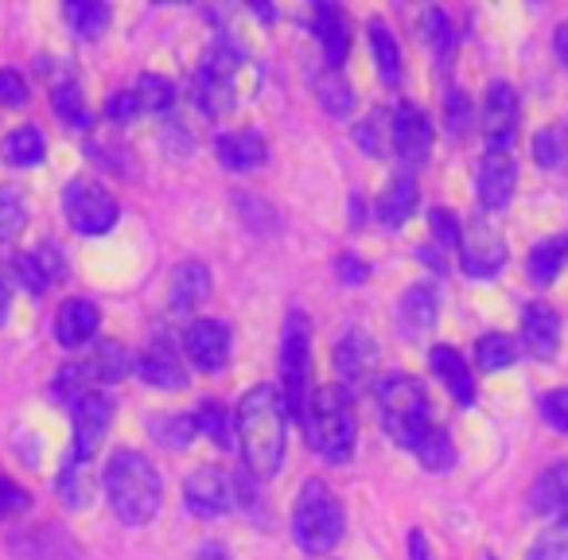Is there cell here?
<instances>
[{"mask_svg": "<svg viewBox=\"0 0 568 560\" xmlns=\"http://www.w3.org/2000/svg\"><path fill=\"white\" fill-rule=\"evenodd\" d=\"M234 440L253 479H276L288 451V413H284L281 389L253 386L237 401Z\"/></svg>", "mask_w": 568, "mask_h": 560, "instance_id": "1", "label": "cell"}, {"mask_svg": "<svg viewBox=\"0 0 568 560\" xmlns=\"http://www.w3.org/2000/svg\"><path fill=\"white\" fill-rule=\"evenodd\" d=\"M105 498H110L113 513H118L125 526H149L160 513V502H164V482H160V471L152 467L149 456L133 448H121L110 456L102 475Z\"/></svg>", "mask_w": 568, "mask_h": 560, "instance_id": "2", "label": "cell"}, {"mask_svg": "<svg viewBox=\"0 0 568 560\" xmlns=\"http://www.w3.org/2000/svg\"><path fill=\"white\" fill-rule=\"evenodd\" d=\"M374 397H378L382 425L394 436L397 448L417 451V444L436 428L425 386H420L413 374L394 370V374H382L378 386H374Z\"/></svg>", "mask_w": 568, "mask_h": 560, "instance_id": "3", "label": "cell"}, {"mask_svg": "<svg viewBox=\"0 0 568 560\" xmlns=\"http://www.w3.org/2000/svg\"><path fill=\"white\" fill-rule=\"evenodd\" d=\"M304 432L316 456L327 464H347L355 456V405L343 386H320L312 389L308 413H304Z\"/></svg>", "mask_w": 568, "mask_h": 560, "instance_id": "4", "label": "cell"}, {"mask_svg": "<svg viewBox=\"0 0 568 560\" xmlns=\"http://www.w3.org/2000/svg\"><path fill=\"white\" fill-rule=\"evenodd\" d=\"M347 513L324 479H308L293 506V537L308 557H327L343 541Z\"/></svg>", "mask_w": 568, "mask_h": 560, "instance_id": "5", "label": "cell"}, {"mask_svg": "<svg viewBox=\"0 0 568 560\" xmlns=\"http://www.w3.org/2000/svg\"><path fill=\"white\" fill-rule=\"evenodd\" d=\"M281 401L293 420H304L312 401V327L304 312H293L284 319V343H281Z\"/></svg>", "mask_w": 568, "mask_h": 560, "instance_id": "6", "label": "cell"}, {"mask_svg": "<svg viewBox=\"0 0 568 560\" xmlns=\"http://www.w3.org/2000/svg\"><path fill=\"white\" fill-rule=\"evenodd\" d=\"M250 71L234 48H214L195 71V105L206 118H226L242 98V74Z\"/></svg>", "mask_w": 568, "mask_h": 560, "instance_id": "7", "label": "cell"}, {"mask_svg": "<svg viewBox=\"0 0 568 560\" xmlns=\"http://www.w3.org/2000/svg\"><path fill=\"white\" fill-rule=\"evenodd\" d=\"M63 211H67L71 230H79V234H87V237H98V234H110V230L118 226L121 206L102 183L71 180L63 191Z\"/></svg>", "mask_w": 568, "mask_h": 560, "instance_id": "8", "label": "cell"}, {"mask_svg": "<svg viewBox=\"0 0 568 560\" xmlns=\"http://www.w3.org/2000/svg\"><path fill=\"white\" fill-rule=\"evenodd\" d=\"M433 121H428L425 110H417L413 102H402L394 110V118H389V144H394V152L405 160V164H428V156H433Z\"/></svg>", "mask_w": 568, "mask_h": 560, "instance_id": "9", "label": "cell"}, {"mask_svg": "<svg viewBox=\"0 0 568 560\" xmlns=\"http://www.w3.org/2000/svg\"><path fill=\"white\" fill-rule=\"evenodd\" d=\"M71 420H74V459H82V464H90V459L98 456V448H102L105 432H110L113 425V401L105 394H87L79 397V401L71 405Z\"/></svg>", "mask_w": 568, "mask_h": 560, "instance_id": "10", "label": "cell"}, {"mask_svg": "<svg viewBox=\"0 0 568 560\" xmlns=\"http://www.w3.org/2000/svg\"><path fill=\"white\" fill-rule=\"evenodd\" d=\"M518 90L510 82H490L487 98H483V136H487V149H514V136H518Z\"/></svg>", "mask_w": 568, "mask_h": 560, "instance_id": "11", "label": "cell"}, {"mask_svg": "<svg viewBox=\"0 0 568 560\" xmlns=\"http://www.w3.org/2000/svg\"><path fill=\"white\" fill-rule=\"evenodd\" d=\"M183 502L195 518H222L234 506V482L222 467H199L183 482Z\"/></svg>", "mask_w": 568, "mask_h": 560, "instance_id": "12", "label": "cell"}, {"mask_svg": "<svg viewBox=\"0 0 568 560\" xmlns=\"http://www.w3.org/2000/svg\"><path fill=\"white\" fill-rule=\"evenodd\" d=\"M183 350L199 370L214 374L230 363V350H234V335L222 319H191L187 332H183Z\"/></svg>", "mask_w": 568, "mask_h": 560, "instance_id": "13", "label": "cell"}, {"mask_svg": "<svg viewBox=\"0 0 568 560\" xmlns=\"http://www.w3.org/2000/svg\"><path fill=\"white\" fill-rule=\"evenodd\" d=\"M374 370H378V343L371 339L366 332H358V327H351L347 335L339 339V347H335V374H339V386L347 389H363L371 386Z\"/></svg>", "mask_w": 568, "mask_h": 560, "instance_id": "14", "label": "cell"}, {"mask_svg": "<svg viewBox=\"0 0 568 560\" xmlns=\"http://www.w3.org/2000/svg\"><path fill=\"white\" fill-rule=\"evenodd\" d=\"M459 265H464V273L475 276V281L498 276L506 265L503 234H498L495 226H487V222H475V226L464 234V242H459Z\"/></svg>", "mask_w": 568, "mask_h": 560, "instance_id": "15", "label": "cell"}, {"mask_svg": "<svg viewBox=\"0 0 568 560\" xmlns=\"http://www.w3.org/2000/svg\"><path fill=\"white\" fill-rule=\"evenodd\" d=\"M514 183H518V160H514V149H487L479 164V180H475V191H479V203L487 211H503L514 198Z\"/></svg>", "mask_w": 568, "mask_h": 560, "instance_id": "16", "label": "cell"}, {"mask_svg": "<svg viewBox=\"0 0 568 560\" xmlns=\"http://www.w3.org/2000/svg\"><path fill=\"white\" fill-rule=\"evenodd\" d=\"M136 374H141L149 386L156 389H183L187 386V374H183V363L175 355V347L168 339H152L149 347L136 355Z\"/></svg>", "mask_w": 568, "mask_h": 560, "instance_id": "17", "label": "cell"}, {"mask_svg": "<svg viewBox=\"0 0 568 560\" xmlns=\"http://www.w3.org/2000/svg\"><path fill=\"white\" fill-rule=\"evenodd\" d=\"M312 32H316V43L324 48V59L332 71H339L347 63V51H351V24H347V12L335 9V4H316L312 12Z\"/></svg>", "mask_w": 568, "mask_h": 560, "instance_id": "18", "label": "cell"}, {"mask_svg": "<svg viewBox=\"0 0 568 560\" xmlns=\"http://www.w3.org/2000/svg\"><path fill=\"white\" fill-rule=\"evenodd\" d=\"M529 510L537 513V518H568V459H560V464L545 467L541 475L534 479V487H529Z\"/></svg>", "mask_w": 568, "mask_h": 560, "instance_id": "19", "label": "cell"}, {"mask_svg": "<svg viewBox=\"0 0 568 560\" xmlns=\"http://www.w3.org/2000/svg\"><path fill=\"white\" fill-rule=\"evenodd\" d=\"M59 273H63V261H59L55 245H40V250L20 253V257L12 261V281H20L32 296L48 293L59 281Z\"/></svg>", "mask_w": 568, "mask_h": 560, "instance_id": "20", "label": "cell"}, {"mask_svg": "<svg viewBox=\"0 0 568 560\" xmlns=\"http://www.w3.org/2000/svg\"><path fill=\"white\" fill-rule=\"evenodd\" d=\"M521 343L534 358H552L560 347V316L549 304H529L521 312Z\"/></svg>", "mask_w": 568, "mask_h": 560, "instance_id": "21", "label": "cell"}, {"mask_svg": "<svg viewBox=\"0 0 568 560\" xmlns=\"http://www.w3.org/2000/svg\"><path fill=\"white\" fill-rule=\"evenodd\" d=\"M98 324H102V316H98L94 304H90V301H67L63 308H59V316H55L59 347H67V350L87 347V343L98 335Z\"/></svg>", "mask_w": 568, "mask_h": 560, "instance_id": "22", "label": "cell"}, {"mask_svg": "<svg viewBox=\"0 0 568 560\" xmlns=\"http://www.w3.org/2000/svg\"><path fill=\"white\" fill-rule=\"evenodd\" d=\"M214 149H219L222 167H230V172H253L257 164H265L268 144L257 129H237V133H222Z\"/></svg>", "mask_w": 568, "mask_h": 560, "instance_id": "23", "label": "cell"}, {"mask_svg": "<svg viewBox=\"0 0 568 560\" xmlns=\"http://www.w3.org/2000/svg\"><path fill=\"white\" fill-rule=\"evenodd\" d=\"M211 296V268L203 261H187V265L175 268L172 276V312L175 316H187L199 304Z\"/></svg>", "mask_w": 568, "mask_h": 560, "instance_id": "24", "label": "cell"}, {"mask_svg": "<svg viewBox=\"0 0 568 560\" xmlns=\"http://www.w3.org/2000/svg\"><path fill=\"white\" fill-rule=\"evenodd\" d=\"M436 312H440V304H436V288L433 285H413L409 293L402 296V304H397V327H402V335L417 339V335H425L428 327L436 324Z\"/></svg>", "mask_w": 568, "mask_h": 560, "instance_id": "25", "label": "cell"}, {"mask_svg": "<svg viewBox=\"0 0 568 560\" xmlns=\"http://www.w3.org/2000/svg\"><path fill=\"white\" fill-rule=\"evenodd\" d=\"M417 203H420L417 180H413V175H397V180L389 183V187L382 191V198H378V218H382V226L402 230L405 222H409L413 214H417Z\"/></svg>", "mask_w": 568, "mask_h": 560, "instance_id": "26", "label": "cell"}, {"mask_svg": "<svg viewBox=\"0 0 568 560\" xmlns=\"http://www.w3.org/2000/svg\"><path fill=\"white\" fill-rule=\"evenodd\" d=\"M428 363H433V374L444 381V389H448L452 397H456L459 405H471L475 401V374L467 370V363L459 358V350L452 347H436L433 355H428Z\"/></svg>", "mask_w": 568, "mask_h": 560, "instance_id": "27", "label": "cell"}, {"mask_svg": "<svg viewBox=\"0 0 568 560\" xmlns=\"http://www.w3.org/2000/svg\"><path fill=\"white\" fill-rule=\"evenodd\" d=\"M565 261H568V237H549V242H537L534 253H529V261H526L529 281H534L537 288L557 285V276H560V268H565Z\"/></svg>", "mask_w": 568, "mask_h": 560, "instance_id": "28", "label": "cell"}, {"mask_svg": "<svg viewBox=\"0 0 568 560\" xmlns=\"http://www.w3.org/2000/svg\"><path fill=\"white\" fill-rule=\"evenodd\" d=\"M0 156H4L9 167H36L48 156V141H43V133L36 125L12 129V133L4 136V144H0Z\"/></svg>", "mask_w": 568, "mask_h": 560, "instance_id": "29", "label": "cell"}, {"mask_svg": "<svg viewBox=\"0 0 568 560\" xmlns=\"http://www.w3.org/2000/svg\"><path fill=\"white\" fill-rule=\"evenodd\" d=\"M110 4H102V0H71L67 4V24L74 28L79 40H98L110 28Z\"/></svg>", "mask_w": 568, "mask_h": 560, "instance_id": "30", "label": "cell"}, {"mask_svg": "<svg viewBox=\"0 0 568 560\" xmlns=\"http://www.w3.org/2000/svg\"><path fill=\"white\" fill-rule=\"evenodd\" d=\"M371 48H374V63H378V74L386 79V86H397V82H402V48H397L394 32H389L382 20H371Z\"/></svg>", "mask_w": 568, "mask_h": 560, "instance_id": "31", "label": "cell"}, {"mask_svg": "<svg viewBox=\"0 0 568 560\" xmlns=\"http://www.w3.org/2000/svg\"><path fill=\"white\" fill-rule=\"evenodd\" d=\"M90 370V378L98 381H121L129 374V366H133V358H129V350L121 347V343H98V350L90 358H82Z\"/></svg>", "mask_w": 568, "mask_h": 560, "instance_id": "32", "label": "cell"}, {"mask_svg": "<svg viewBox=\"0 0 568 560\" xmlns=\"http://www.w3.org/2000/svg\"><path fill=\"white\" fill-rule=\"evenodd\" d=\"M59 495L71 510H82V506L94 498V475H90V464L82 459H67V467L59 471Z\"/></svg>", "mask_w": 568, "mask_h": 560, "instance_id": "33", "label": "cell"}, {"mask_svg": "<svg viewBox=\"0 0 568 560\" xmlns=\"http://www.w3.org/2000/svg\"><path fill=\"white\" fill-rule=\"evenodd\" d=\"M191 420H195V432L211 436L219 448H234V444H237L234 440V425H230V413H226V405H222V401H203Z\"/></svg>", "mask_w": 568, "mask_h": 560, "instance_id": "34", "label": "cell"}, {"mask_svg": "<svg viewBox=\"0 0 568 560\" xmlns=\"http://www.w3.org/2000/svg\"><path fill=\"white\" fill-rule=\"evenodd\" d=\"M514 358H518V347H514L510 335L490 332V335H483V339L475 343V363H479V370H483V374L506 370V366H510Z\"/></svg>", "mask_w": 568, "mask_h": 560, "instance_id": "35", "label": "cell"}, {"mask_svg": "<svg viewBox=\"0 0 568 560\" xmlns=\"http://www.w3.org/2000/svg\"><path fill=\"white\" fill-rule=\"evenodd\" d=\"M413 456L420 459V467L425 471H452V464H456V448H452V436L444 432L440 425L433 428V432L425 436V440L417 444V451Z\"/></svg>", "mask_w": 568, "mask_h": 560, "instance_id": "36", "label": "cell"}, {"mask_svg": "<svg viewBox=\"0 0 568 560\" xmlns=\"http://www.w3.org/2000/svg\"><path fill=\"white\" fill-rule=\"evenodd\" d=\"M526 560H568V518L552 521L549 529L534 537Z\"/></svg>", "mask_w": 568, "mask_h": 560, "instance_id": "37", "label": "cell"}, {"mask_svg": "<svg viewBox=\"0 0 568 560\" xmlns=\"http://www.w3.org/2000/svg\"><path fill=\"white\" fill-rule=\"evenodd\" d=\"M28 226V206L20 191L0 187V242H17Z\"/></svg>", "mask_w": 568, "mask_h": 560, "instance_id": "38", "label": "cell"}, {"mask_svg": "<svg viewBox=\"0 0 568 560\" xmlns=\"http://www.w3.org/2000/svg\"><path fill=\"white\" fill-rule=\"evenodd\" d=\"M136 102H141V113H168L175 105V86L168 79H160V74H144L141 82H136Z\"/></svg>", "mask_w": 568, "mask_h": 560, "instance_id": "39", "label": "cell"}, {"mask_svg": "<svg viewBox=\"0 0 568 560\" xmlns=\"http://www.w3.org/2000/svg\"><path fill=\"white\" fill-rule=\"evenodd\" d=\"M320 102H324V110H332L335 118H347V113L355 110V90H351V82L343 79L339 71H332L320 79Z\"/></svg>", "mask_w": 568, "mask_h": 560, "instance_id": "40", "label": "cell"}, {"mask_svg": "<svg viewBox=\"0 0 568 560\" xmlns=\"http://www.w3.org/2000/svg\"><path fill=\"white\" fill-rule=\"evenodd\" d=\"M51 105H55V113L71 129H90V110H87V102H82V94H79V86H74V82H63V86H55V94H51Z\"/></svg>", "mask_w": 568, "mask_h": 560, "instance_id": "41", "label": "cell"}, {"mask_svg": "<svg viewBox=\"0 0 568 560\" xmlns=\"http://www.w3.org/2000/svg\"><path fill=\"white\" fill-rule=\"evenodd\" d=\"M425 40L433 43V51H436L440 59H448V55H452V43H456V35H452L448 12H440V9L425 12Z\"/></svg>", "mask_w": 568, "mask_h": 560, "instance_id": "42", "label": "cell"}, {"mask_svg": "<svg viewBox=\"0 0 568 560\" xmlns=\"http://www.w3.org/2000/svg\"><path fill=\"white\" fill-rule=\"evenodd\" d=\"M444 121H448V129H452L456 136H464L467 129H471L475 105H471V98H467L464 90H452V94L444 98Z\"/></svg>", "mask_w": 568, "mask_h": 560, "instance_id": "43", "label": "cell"}, {"mask_svg": "<svg viewBox=\"0 0 568 560\" xmlns=\"http://www.w3.org/2000/svg\"><path fill=\"white\" fill-rule=\"evenodd\" d=\"M534 160L541 167L565 164V136H560V129H541V133L534 136Z\"/></svg>", "mask_w": 568, "mask_h": 560, "instance_id": "44", "label": "cell"}, {"mask_svg": "<svg viewBox=\"0 0 568 560\" xmlns=\"http://www.w3.org/2000/svg\"><path fill=\"white\" fill-rule=\"evenodd\" d=\"M537 413L545 417V425L568 436V389H549V394L537 401Z\"/></svg>", "mask_w": 568, "mask_h": 560, "instance_id": "45", "label": "cell"}, {"mask_svg": "<svg viewBox=\"0 0 568 560\" xmlns=\"http://www.w3.org/2000/svg\"><path fill=\"white\" fill-rule=\"evenodd\" d=\"M428 226H433L436 245H444V250H459V242H464V230H459L456 214L436 206V211L428 214Z\"/></svg>", "mask_w": 568, "mask_h": 560, "instance_id": "46", "label": "cell"}, {"mask_svg": "<svg viewBox=\"0 0 568 560\" xmlns=\"http://www.w3.org/2000/svg\"><path fill=\"white\" fill-rule=\"evenodd\" d=\"M389 118H394V113H389ZM389 118H386L382 110H374L371 118H366L363 125H358V144L366 149V156H382V152H386V149H382L378 136L389 129Z\"/></svg>", "mask_w": 568, "mask_h": 560, "instance_id": "47", "label": "cell"}, {"mask_svg": "<svg viewBox=\"0 0 568 560\" xmlns=\"http://www.w3.org/2000/svg\"><path fill=\"white\" fill-rule=\"evenodd\" d=\"M28 502H32V498H28V490H24V487H17L12 479H4V475H0V521H4V518H17V513H24V510H28Z\"/></svg>", "mask_w": 568, "mask_h": 560, "instance_id": "48", "label": "cell"}, {"mask_svg": "<svg viewBox=\"0 0 568 560\" xmlns=\"http://www.w3.org/2000/svg\"><path fill=\"white\" fill-rule=\"evenodd\" d=\"M152 428L160 432V440L175 444V448H187V440L195 436V420L191 417H168V420H156Z\"/></svg>", "mask_w": 568, "mask_h": 560, "instance_id": "49", "label": "cell"}, {"mask_svg": "<svg viewBox=\"0 0 568 560\" xmlns=\"http://www.w3.org/2000/svg\"><path fill=\"white\" fill-rule=\"evenodd\" d=\"M0 105H9V110L28 105V82L20 71H0Z\"/></svg>", "mask_w": 568, "mask_h": 560, "instance_id": "50", "label": "cell"}, {"mask_svg": "<svg viewBox=\"0 0 568 560\" xmlns=\"http://www.w3.org/2000/svg\"><path fill=\"white\" fill-rule=\"evenodd\" d=\"M136 113H141V102H136L133 90H121V94H113V98H110V105H105V118H110V121H121V125H125V121H133Z\"/></svg>", "mask_w": 568, "mask_h": 560, "instance_id": "51", "label": "cell"}, {"mask_svg": "<svg viewBox=\"0 0 568 560\" xmlns=\"http://www.w3.org/2000/svg\"><path fill=\"white\" fill-rule=\"evenodd\" d=\"M339 281L343 285H366V276H371V265L366 261H358V257H339Z\"/></svg>", "mask_w": 568, "mask_h": 560, "instance_id": "52", "label": "cell"}, {"mask_svg": "<svg viewBox=\"0 0 568 560\" xmlns=\"http://www.w3.org/2000/svg\"><path fill=\"white\" fill-rule=\"evenodd\" d=\"M9 312H12V265L0 257V327L9 324Z\"/></svg>", "mask_w": 568, "mask_h": 560, "instance_id": "53", "label": "cell"}, {"mask_svg": "<svg viewBox=\"0 0 568 560\" xmlns=\"http://www.w3.org/2000/svg\"><path fill=\"white\" fill-rule=\"evenodd\" d=\"M409 552H413V560H433V557H428V541H425V533H420V529H413V533H409Z\"/></svg>", "mask_w": 568, "mask_h": 560, "instance_id": "54", "label": "cell"}, {"mask_svg": "<svg viewBox=\"0 0 568 560\" xmlns=\"http://www.w3.org/2000/svg\"><path fill=\"white\" fill-rule=\"evenodd\" d=\"M552 48H557V59L565 63V71H568V24L557 28V35H552Z\"/></svg>", "mask_w": 568, "mask_h": 560, "instance_id": "55", "label": "cell"}, {"mask_svg": "<svg viewBox=\"0 0 568 560\" xmlns=\"http://www.w3.org/2000/svg\"><path fill=\"white\" fill-rule=\"evenodd\" d=\"M195 560H230V552L226 549H222V544H203V549H199L195 552Z\"/></svg>", "mask_w": 568, "mask_h": 560, "instance_id": "56", "label": "cell"}]
</instances>
